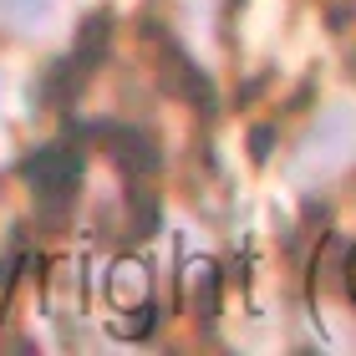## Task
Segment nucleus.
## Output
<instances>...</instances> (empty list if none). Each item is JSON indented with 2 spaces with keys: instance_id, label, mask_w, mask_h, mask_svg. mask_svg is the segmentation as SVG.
<instances>
[{
  "instance_id": "obj_1",
  "label": "nucleus",
  "mask_w": 356,
  "mask_h": 356,
  "mask_svg": "<svg viewBox=\"0 0 356 356\" xmlns=\"http://www.w3.org/2000/svg\"><path fill=\"white\" fill-rule=\"evenodd\" d=\"M356 153V112L351 107H326L321 122L311 127V138L300 143V173L305 178H326Z\"/></svg>"
},
{
  "instance_id": "obj_2",
  "label": "nucleus",
  "mask_w": 356,
  "mask_h": 356,
  "mask_svg": "<svg viewBox=\"0 0 356 356\" xmlns=\"http://www.w3.org/2000/svg\"><path fill=\"white\" fill-rule=\"evenodd\" d=\"M26 184L36 188V199L61 214V209L72 204V188L82 184V153L72 148V143H46L26 158Z\"/></svg>"
},
{
  "instance_id": "obj_3",
  "label": "nucleus",
  "mask_w": 356,
  "mask_h": 356,
  "mask_svg": "<svg viewBox=\"0 0 356 356\" xmlns=\"http://www.w3.org/2000/svg\"><path fill=\"white\" fill-rule=\"evenodd\" d=\"M92 133L107 143V158L122 173H148V168H158V143L143 133V127H133V122H102V127H92Z\"/></svg>"
},
{
  "instance_id": "obj_4",
  "label": "nucleus",
  "mask_w": 356,
  "mask_h": 356,
  "mask_svg": "<svg viewBox=\"0 0 356 356\" xmlns=\"http://www.w3.org/2000/svg\"><path fill=\"white\" fill-rule=\"evenodd\" d=\"M107 41H112V15L107 10H92L82 21V31H76V51L67 56V67H72V76L82 87H87V76L107 61Z\"/></svg>"
},
{
  "instance_id": "obj_5",
  "label": "nucleus",
  "mask_w": 356,
  "mask_h": 356,
  "mask_svg": "<svg viewBox=\"0 0 356 356\" xmlns=\"http://www.w3.org/2000/svg\"><path fill=\"white\" fill-rule=\"evenodd\" d=\"M51 15H56V0H0V21L10 31H36Z\"/></svg>"
},
{
  "instance_id": "obj_6",
  "label": "nucleus",
  "mask_w": 356,
  "mask_h": 356,
  "mask_svg": "<svg viewBox=\"0 0 356 356\" xmlns=\"http://www.w3.org/2000/svg\"><path fill=\"white\" fill-rule=\"evenodd\" d=\"M193 311H199V321H214V311H219V270L214 265L193 270Z\"/></svg>"
},
{
  "instance_id": "obj_7",
  "label": "nucleus",
  "mask_w": 356,
  "mask_h": 356,
  "mask_svg": "<svg viewBox=\"0 0 356 356\" xmlns=\"http://www.w3.org/2000/svg\"><path fill=\"white\" fill-rule=\"evenodd\" d=\"M153 229H158V199L133 193V224H127V234H133V239H148Z\"/></svg>"
},
{
  "instance_id": "obj_8",
  "label": "nucleus",
  "mask_w": 356,
  "mask_h": 356,
  "mask_svg": "<svg viewBox=\"0 0 356 356\" xmlns=\"http://www.w3.org/2000/svg\"><path fill=\"white\" fill-rule=\"evenodd\" d=\"M254 158H260V163H265V158H270V127H254Z\"/></svg>"
},
{
  "instance_id": "obj_9",
  "label": "nucleus",
  "mask_w": 356,
  "mask_h": 356,
  "mask_svg": "<svg viewBox=\"0 0 356 356\" xmlns=\"http://www.w3.org/2000/svg\"><path fill=\"white\" fill-rule=\"evenodd\" d=\"M346 290H351V300H356V245L346 250Z\"/></svg>"
}]
</instances>
